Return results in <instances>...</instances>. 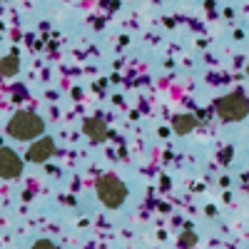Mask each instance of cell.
Wrapping results in <instances>:
<instances>
[{"label": "cell", "mask_w": 249, "mask_h": 249, "mask_svg": "<svg viewBox=\"0 0 249 249\" xmlns=\"http://www.w3.org/2000/svg\"><path fill=\"white\" fill-rule=\"evenodd\" d=\"M43 132H45V122L35 112H15L8 122V135L23 142L43 137Z\"/></svg>", "instance_id": "cell-1"}, {"label": "cell", "mask_w": 249, "mask_h": 249, "mask_svg": "<svg viewBox=\"0 0 249 249\" xmlns=\"http://www.w3.org/2000/svg\"><path fill=\"white\" fill-rule=\"evenodd\" d=\"M97 190V197L100 202L110 207V210H117V207H122V202L127 199V187H124V182L115 175H102L95 184Z\"/></svg>", "instance_id": "cell-2"}, {"label": "cell", "mask_w": 249, "mask_h": 249, "mask_svg": "<svg viewBox=\"0 0 249 249\" xmlns=\"http://www.w3.org/2000/svg\"><path fill=\"white\" fill-rule=\"evenodd\" d=\"M214 110L227 122H239L249 112V100L244 97V92H230L214 102Z\"/></svg>", "instance_id": "cell-3"}, {"label": "cell", "mask_w": 249, "mask_h": 249, "mask_svg": "<svg viewBox=\"0 0 249 249\" xmlns=\"http://www.w3.org/2000/svg\"><path fill=\"white\" fill-rule=\"evenodd\" d=\"M0 175L5 179H18L23 175V160H20L10 147H3L0 150Z\"/></svg>", "instance_id": "cell-4"}, {"label": "cell", "mask_w": 249, "mask_h": 249, "mask_svg": "<svg viewBox=\"0 0 249 249\" xmlns=\"http://www.w3.org/2000/svg\"><path fill=\"white\" fill-rule=\"evenodd\" d=\"M53 152H55V142L50 137H40V140L33 142V147L28 150V160L30 162H45V160L53 157Z\"/></svg>", "instance_id": "cell-5"}, {"label": "cell", "mask_w": 249, "mask_h": 249, "mask_svg": "<svg viewBox=\"0 0 249 249\" xmlns=\"http://www.w3.org/2000/svg\"><path fill=\"white\" fill-rule=\"evenodd\" d=\"M85 135L90 140H95V142H102L107 137V124L102 122L100 117H88L85 120Z\"/></svg>", "instance_id": "cell-6"}, {"label": "cell", "mask_w": 249, "mask_h": 249, "mask_svg": "<svg viewBox=\"0 0 249 249\" xmlns=\"http://www.w3.org/2000/svg\"><path fill=\"white\" fill-rule=\"evenodd\" d=\"M195 127H199V120L195 115H177L175 117V130L177 135H187V132H192Z\"/></svg>", "instance_id": "cell-7"}, {"label": "cell", "mask_w": 249, "mask_h": 249, "mask_svg": "<svg viewBox=\"0 0 249 249\" xmlns=\"http://www.w3.org/2000/svg\"><path fill=\"white\" fill-rule=\"evenodd\" d=\"M18 70H20L18 57L15 55H5L3 57V77H13V75H18Z\"/></svg>", "instance_id": "cell-8"}, {"label": "cell", "mask_w": 249, "mask_h": 249, "mask_svg": "<svg viewBox=\"0 0 249 249\" xmlns=\"http://www.w3.org/2000/svg\"><path fill=\"white\" fill-rule=\"evenodd\" d=\"M33 249H57V247H55L50 239H40V242H35V244H33Z\"/></svg>", "instance_id": "cell-9"}, {"label": "cell", "mask_w": 249, "mask_h": 249, "mask_svg": "<svg viewBox=\"0 0 249 249\" xmlns=\"http://www.w3.org/2000/svg\"><path fill=\"white\" fill-rule=\"evenodd\" d=\"M247 75H249V68H247Z\"/></svg>", "instance_id": "cell-10"}]
</instances>
